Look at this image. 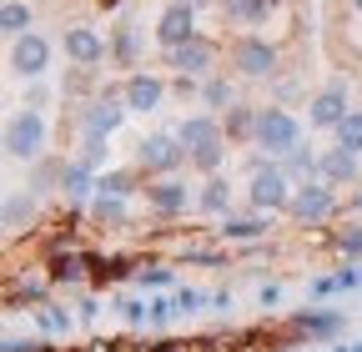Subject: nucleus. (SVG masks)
I'll return each mask as SVG.
<instances>
[{
	"instance_id": "27",
	"label": "nucleus",
	"mask_w": 362,
	"mask_h": 352,
	"mask_svg": "<svg viewBox=\"0 0 362 352\" xmlns=\"http://www.w3.org/2000/svg\"><path fill=\"white\" fill-rule=\"evenodd\" d=\"M192 161H197L202 171H216V161H221V141H216V146H202V151H192Z\"/></svg>"
},
{
	"instance_id": "21",
	"label": "nucleus",
	"mask_w": 362,
	"mask_h": 352,
	"mask_svg": "<svg viewBox=\"0 0 362 352\" xmlns=\"http://www.w3.org/2000/svg\"><path fill=\"white\" fill-rule=\"evenodd\" d=\"M221 6H226V16H237V20H262L277 0H221Z\"/></svg>"
},
{
	"instance_id": "19",
	"label": "nucleus",
	"mask_w": 362,
	"mask_h": 352,
	"mask_svg": "<svg viewBox=\"0 0 362 352\" xmlns=\"http://www.w3.org/2000/svg\"><path fill=\"white\" fill-rule=\"evenodd\" d=\"M337 146H347V151H362V111H347L337 126Z\"/></svg>"
},
{
	"instance_id": "12",
	"label": "nucleus",
	"mask_w": 362,
	"mask_h": 352,
	"mask_svg": "<svg viewBox=\"0 0 362 352\" xmlns=\"http://www.w3.org/2000/svg\"><path fill=\"white\" fill-rule=\"evenodd\" d=\"M342 116H347V86L337 81V86H327V91L312 101V126H337Z\"/></svg>"
},
{
	"instance_id": "7",
	"label": "nucleus",
	"mask_w": 362,
	"mask_h": 352,
	"mask_svg": "<svg viewBox=\"0 0 362 352\" xmlns=\"http://www.w3.org/2000/svg\"><path fill=\"white\" fill-rule=\"evenodd\" d=\"M156 35H161V46H166V51L197 35V16H192V6H187V0H176V6H166V11H161Z\"/></svg>"
},
{
	"instance_id": "5",
	"label": "nucleus",
	"mask_w": 362,
	"mask_h": 352,
	"mask_svg": "<svg viewBox=\"0 0 362 352\" xmlns=\"http://www.w3.org/2000/svg\"><path fill=\"white\" fill-rule=\"evenodd\" d=\"M11 66H16L25 81L45 76V66H51V46H45V35H35V30L16 35V46H11Z\"/></svg>"
},
{
	"instance_id": "17",
	"label": "nucleus",
	"mask_w": 362,
	"mask_h": 352,
	"mask_svg": "<svg viewBox=\"0 0 362 352\" xmlns=\"http://www.w3.org/2000/svg\"><path fill=\"white\" fill-rule=\"evenodd\" d=\"M151 206H156L161 216L187 211V187H181V182H161V187H151Z\"/></svg>"
},
{
	"instance_id": "24",
	"label": "nucleus",
	"mask_w": 362,
	"mask_h": 352,
	"mask_svg": "<svg viewBox=\"0 0 362 352\" xmlns=\"http://www.w3.org/2000/svg\"><path fill=\"white\" fill-rule=\"evenodd\" d=\"M267 232V222H226V232L221 237H232V242H252V237H262Z\"/></svg>"
},
{
	"instance_id": "15",
	"label": "nucleus",
	"mask_w": 362,
	"mask_h": 352,
	"mask_svg": "<svg viewBox=\"0 0 362 352\" xmlns=\"http://www.w3.org/2000/svg\"><path fill=\"white\" fill-rule=\"evenodd\" d=\"M352 171H357V151H347V146H337L317 161V176H327V182H352Z\"/></svg>"
},
{
	"instance_id": "3",
	"label": "nucleus",
	"mask_w": 362,
	"mask_h": 352,
	"mask_svg": "<svg viewBox=\"0 0 362 352\" xmlns=\"http://www.w3.org/2000/svg\"><path fill=\"white\" fill-rule=\"evenodd\" d=\"M287 211L297 216V222H327V216L337 211V196L322 187V182H302V192H292V201H287Z\"/></svg>"
},
{
	"instance_id": "22",
	"label": "nucleus",
	"mask_w": 362,
	"mask_h": 352,
	"mask_svg": "<svg viewBox=\"0 0 362 352\" xmlns=\"http://www.w3.org/2000/svg\"><path fill=\"white\" fill-rule=\"evenodd\" d=\"M0 30H16V35H25V30H30V11H25V0H11V6H0Z\"/></svg>"
},
{
	"instance_id": "36",
	"label": "nucleus",
	"mask_w": 362,
	"mask_h": 352,
	"mask_svg": "<svg viewBox=\"0 0 362 352\" xmlns=\"http://www.w3.org/2000/svg\"><path fill=\"white\" fill-rule=\"evenodd\" d=\"M337 352H362V347H337Z\"/></svg>"
},
{
	"instance_id": "6",
	"label": "nucleus",
	"mask_w": 362,
	"mask_h": 352,
	"mask_svg": "<svg viewBox=\"0 0 362 352\" xmlns=\"http://www.w3.org/2000/svg\"><path fill=\"white\" fill-rule=\"evenodd\" d=\"M232 61H237L242 76H272V71H277V51H272L267 40H257V35H242V40H237Z\"/></svg>"
},
{
	"instance_id": "29",
	"label": "nucleus",
	"mask_w": 362,
	"mask_h": 352,
	"mask_svg": "<svg viewBox=\"0 0 362 352\" xmlns=\"http://www.w3.org/2000/svg\"><path fill=\"white\" fill-rule=\"evenodd\" d=\"M337 247H342L347 257H362V227H352L347 237H337Z\"/></svg>"
},
{
	"instance_id": "33",
	"label": "nucleus",
	"mask_w": 362,
	"mask_h": 352,
	"mask_svg": "<svg viewBox=\"0 0 362 352\" xmlns=\"http://www.w3.org/2000/svg\"><path fill=\"white\" fill-rule=\"evenodd\" d=\"M141 282H151V287H161V282H171V272H166V267H151V272H141Z\"/></svg>"
},
{
	"instance_id": "4",
	"label": "nucleus",
	"mask_w": 362,
	"mask_h": 352,
	"mask_svg": "<svg viewBox=\"0 0 362 352\" xmlns=\"http://www.w3.org/2000/svg\"><path fill=\"white\" fill-rule=\"evenodd\" d=\"M287 201H292L287 171H282V166H262V171L252 176V206H257V211H277V206H287Z\"/></svg>"
},
{
	"instance_id": "30",
	"label": "nucleus",
	"mask_w": 362,
	"mask_h": 352,
	"mask_svg": "<svg viewBox=\"0 0 362 352\" xmlns=\"http://www.w3.org/2000/svg\"><path fill=\"white\" fill-rule=\"evenodd\" d=\"M337 287H362V262H357V267H342V272H337Z\"/></svg>"
},
{
	"instance_id": "35",
	"label": "nucleus",
	"mask_w": 362,
	"mask_h": 352,
	"mask_svg": "<svg viewBox=\"0 0 362 352\" xmlns=\"http://www.w3.org/2000/svg\"><path fill=\"white\" fill-rule=\"evenodd\" d=\"M352 11H357V16H362V0H352Z\"/></svg>"
},
{
	"instance_id": "31",
	"label": "nucleus",
	"mask_w": 362,
	"mask_h": 352,
	"mask_svg": "<svg viewBox=\"0 0 362 352\" xmlns=\"http://www.w3.org/2000/svg\"><path fill=\"white\" fill-rule=\"evenodd\" d=\"M56 277H66V282L81 277V262H76V257H61V262H56Z\"/></svg>"
},
{
	"instance_id": "28",
	"label": "nucleus",
	"mask_w": 362,
	"mask_h": 352,
	"mask_svg": "<svg viewBox=\"0 0 362 352\" xmlns=\"http://www.w3.org/2000/svg\"><path fill=\"white\" fill-rule=\"evenodd\" d=\"M232 91H226V81H206V106H226Z\"/></svg>"
},
{
	"instance_id": "26",
	"label": "nucleus",
	"mask_w": 362,
	"mask_h": 352,
	"mask_svg": "<svg viewBox=\"0 0 362 352\" xmlns=\"http://www.w3.org/2000/svg\"><path fill=\"white\" fill-rule=\"evenodd\" d=\"M40 327H45V332H66V327H71V317H66V312H56V307H45V312H40Z\"/></svg>"
},
{
	"instance_id": "10",
	"label": "nucleus",
	"mask_w": 362,
	"mask_h": 352,
	"mask_svg": "<svg viewBox=\"0 0 362 352\" xmlns=\"http://www.w3.org/2000/svg\"><path fill=\"white\" fill-rule=\"evenodd\" d=\"M66 56H71L76 66H96V61L106 56V40L90 30V25H71V30H66Z\"/></svg>"
},
{
	"instance_id": "16",
	"label": "nucleus",
	"mask_w": 362,
	"mask_h": 352,
	"mask_svg": "<svg viewBox=\"0 0 362 352\" xmlns=\"http://www.w3.org/2000/svg\"><path fill=\"white\" fill-rule=\"evenodd\" d=\"M61 192H66L71 201H81V196H90V192H96V187H90V166H86V161L61 166Z\"/></svg>"
},
{
	"instance_id": "32",
	"label": "nucleus",
	"mask_w": 362,
	"mask_h": 352,
	"mask_svg": "<svg viewBox=\"0 0 362 352\" xmlns=\"http://www.w3.org/2000/svg\"><path fill=\"white\" fill-rule=\"evenodd\" d=\"M192 307H202V297L187 287V292H176V312H192Z\"/></svg>"
},
{
	"instance_id": "1",
	"label": "nucleus",
	"mask_w": 362,
	"mask_h": 352,
	"mask_svg": "<svg viewBox=\"0 0 362 352\" xmlns=\"http://www.w3.org/2000/svg\"><path fill=\"white\" fill-rule=\"evenodd\" d=\"M0 146H6L11 156H21V161H35V156L45 151V121H40L35 111H21V116L6 126V141H0Z\"/></svg>"
},
{
	"instance_id": "8",
	"label": "nucleus",
	"mask_w": 362,
	"mask_h": 352,
	"mask_svg": "<svg viewBox=\"0 0 362 352\" xmlns=\"http://www.w3.org/2000/svg\"><path fill=\"white\" fill-rule=\"evenodd\" d=\"M166 61H171L176 71H187V76H202V71H211L216 51H211V40L192 35V40H181V46H171V51H166Z\"/></svg>"
},
{
	"instance_id": "9",
	"label": "nucleus",
	"mask_w": 362,
	"mask_h": 352,
	"mask_svg": "<svg viewBox=\"0 0 362 352\" xmlns=\"http://www.w3.org/2000/svg\"><path fill=\"white\" fill-rule=\"evenodd\" d=\"M181 161H187L181 136H146V141H141V166H151V171H176Z\"/></svg>"
},
{
	"instance_id": "13",
	"label": "nucleus",
	"mask_w": 362,
	"mask_h": 352,
	"mask_svg": "<svg viewBox=\"0 0 362 352\" xmlns=\"http://www.w3.org/2000/svg\"><path fill=\"white\" fill-rule=\"evenodd\" d=\"M176 136H181V146H187V151H202V146H216V141H221V131H216L211 116H192V121H181Z\"/></svg>"
},
{
	"instance_id": "20",
	"label": "nucleus",
	"mask_w": 362,
	"mask_h": 352,
	"mask_svg": "<svg viewBox=\"0 0 362 352\" xmlns=\"http://www.w3.org/2000/svg\"><path fill=\"white\" fill-rule=\"evenodd\" d=\"M35 216V196H11L6 211H0V227H25Z\"/></svg>"
},
{
	"instance_id": "34",
	"label": "nucleus",
	"mask_w": 362,
	"mask_h": 352,
	"mask_svg": "<svg viewBox=\"0 0 362 352\" xmlns=\"http://www.w3.org/2000/svg\"><path fill=\"white\" fill-rule=\"evenodd\" d=\"M121 312H126V317H131V322H141V317H146V312H151V307H141V302H126V307H121Z\"/></svg>"
},
{
	"instance_id": "37",
	"label": "nucleus",
	"mask_w": 362,
	"mask_h": 352,
	"mask_svg": "<svg viewBox=\"0 0 362 352\" xmlns=\"http://www.w3.org/2000/svg\"><path fill=\"white\" fill-rule=\"evenodd\" d=\"M101 6H116V0H101Z\"/></svg>"
},
{
	"instance_id": "23",
	"label": "nucleus",
	"mask_w": 362,
	"mask_h": 352,
	"mask_svg": "<svg viewBox=\"0 0 362 352\" xmlns=\"http://www.w3.org/2000/svg\"><path fill=\"white\" fill-rule=\"evenodd\" d=\"M287 171H292V176H302V182H317V161H312V151L292 146V151H287Z\"/></svg>"
},
{
	"instance_id": "14",
	"label": "nucleus",
	"mask_w": 362,
	"mask_h": 352,
	"mask_svg": "<svg viewBox=\"0 0 362 352\" xmlns=\"http://www.w3.org/2000/svg\"><path fill=\"white\" fill-rule=\"evenodd\" d=\"M121 116H126V111H121L111 96H106V101H96V106L86 111V136H111V131L121 126Z\"/></svg>"
},
{
	"instance_id": "18",
	"label": "nucleus",
	"mask_w": 362,
	"mask_h": 352,
	"mask_svg": "<svg viewBox=\"0 0 362 352\" xmlns=\"http://www.w3.org/2000/svg\"><path fill=\"white\" fill-rule=\"evenodd\" d=\"M226 206H232V192H226V182H221V176H211V182L202 187V211H211V216H221Z\"/></svg>"
},
{
	"instance_id": "11",
	"label": "nucleus",
	"mask_w": 362,
	"mask_h": 352,
	"mask_svg": "<svg viewBox=\"0 0 362 352\" xmlns=\"http://www.w3.org/2000/svg\"><path fill=\"white\" fill-rule=\"evenodd\" d=\"M161 106V81L146 76V71H136L126 81V111H156Z\"/></svg>"
},
{
	"instance_id": "2",
	"label": "nucleus",
	"mask_w": 362,
	"mask_h": 352,
	"mask_svg": "<svg viewBox=\"0 0 362 352\" xmlns=\"http://www.w3.org/2000/svg\"><path fill=\"white\" fill-rule=\"evenodd\" d=\"M257 141H262L267 151H292V146L302 141V126H297L287 111L267 106V111H257Z\"/></svg>"
},
{
	"instance_id": "25",
	"label": "nucleus",
	"mask_w": 362,
	"mask_h": 352,
	"mask_svg": "<svg viewBox=\"0 0 362 352\" xmlns=\"http://www.w3.org/2000/svg\"><path fill=\"white\" fill-rule=\"evenodd\" d=\"M226 131H232V136H257V116H252V111H232Z\"/></svg>"
}]
</instances>
